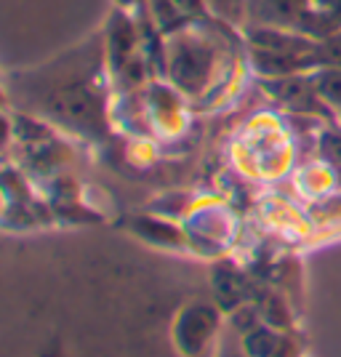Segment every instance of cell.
I'll return each mask as SVG.
<instances>
[{"instance_id":"277c9868","label":"cell","mask_w":341,"mask_h":357,"mask_svg":"<svg viewBox=\"0 0 341 357\" xmlns=\"http://www.w3.org/2000/svg\"><path fill=\"white\" fill-rule=\"evenodd\" d=\"M315 83L326 105L341 107V67H320L315 70Z\"/></svg>"},{"instance_id":"6da1fadb","label":"cell","mask_w":341,"mask_h":357,"mask_svg":"<svg viewBox=\"0 0 341 357\" xmlns=\"http://www.w3.org/2000/svg\"><path fill=\"white\" fill-rule=\"evenodd\" d=\"M99 54L89 48L51 64L48 70L32 77L27 83L43 86V93H30L38 107L56 118L64 126H75L80 131H93L102 126V99L96 93V75L93 64Z\"/></svg>"},{"instance_id":"7a4b0ae2","label":"cell","mask_w":341,"mask_h":357,"mask_svg":"<svg viewBox=\"0 0 341 357\" xmlns=\"http://www.w3.org/2000/svg\"><path fill=\"white\" fill-rule=\"evenodd\" d=\"M245 14L256 22V27L304 32L317 40L341 32L339 24L315 6V0H245Z\"/></svg>"},{"instance_id":"5b68a950","label":"cell","mask_w":341,"mask_h":357,"mask_svg":"<svg viewBox=\"0 0 341 357\" xmlns=\"http://www.w3.org/2000/svg\"><path fill=\"white\" fill-rule=\"evenodd\" d=\"M211 11L222 16V19H229V22H240L245 16V0H208Z\"/></svg>"},{"instance_id":"8992f818","label":"cell","mask_w":341,"mask_h":357,"mask_svg":"<svg viewBox=\"0 0 341 357\" xmlns=\"http://www.w3.org/2000/svg\"><path fill=\"white\" fill-rule=\"evenodd\" d=\"M179 8H181V14L187 16V19H203L208 14V0H174Z\"/></svg>"},{"instance_id":"3957f363","label":"cell","mask_w":341,"mask_h":357,"mask_svg":"<svg viewBox=\"0 0 341 357\" xmlns=\"http://www.w3.org/2000/svg\"><path fill=\"white\" fill-rule=\"evenodd\" d=\"M149 14L158 22V27L165 32H176L179 27H184L190 22L174 0H149Z\"/></svg>"},{"instance_id":"52a82bcc","label":"cell","mask_w":341,"mask_h":357,"mask_svg":"<svg viewBox=\"0 0 341 357\" xmlns=\"http://www.w3.org/2000/svg\"><path fill=\"white\" fill-rule=\"evenodd\" d=\"M315 6H317L323 14L331 16V19L341 27V0H315Z\"/></svg>"},{"instance_id":"ba28073f","label":"cell","mask_w":341,"mask_h":357,"mask_svg":"<svg viewBox=\"0 0 341 357\" xmlns=\"http://www.w3.org/2000/svg\"><path fill=\"white\" fill-rule=\"evenodd\" d=\"M118 3H123V6H136L139 0H118Z\"/></svg>"}]
</instances>
